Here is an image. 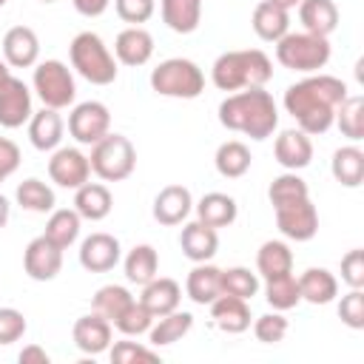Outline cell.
Segmentation results:
<instances>
[{"label":"cell","mask_w":364,"mask_h":364,"mask_svg":"<svg viewBox=\"0 0 364 364\" xmlns=\"http://www.w3.org/2000/svg\"><path fill=\"white\" fill-rule=\"evenodd\" d=\"M122 267H125V279L131 284H139L142 287V284H148L151 279L159 276L156 273L159 270V256H156V250L151 245H136V247L128 250Z\"/></svg>","instance_id":"cell-33"},{"label":"cell","mask_w":364,"mask_h":364,"mask_svg":"<svg viewBox=\"0 0 364 364\" xmlns=\"http://www.w3.org/2000/svg\"><path fill=\"white\" fill-rule=\"evenodd\" d=\"M296 9H299V20H301L304 31H310V34L330 37L338 26V9L333 0H301Z\"/></svg>","instance_id":"cell-26"},{"label":"cell","mask_w":364,"mask_h":364,"mask_svg":"<svg viewBox=\"0 0 364 364\" xmlns=\"http://www.w3.org/2000/svg\"><path fill=\"white\" fill-rule=\"evenodd\" d=\"M179 299H182V287L168 276H156L148 284H142V296H139V301L151 310L154 318L173 313L179 307Z\"/></svg>","instance_id":"cell-22"},{"label":"cell","mask_w":364,"mask_h":364,"mask_svg":"<svg viewBox=\"0 0 364 364\" xmlns=\"http://www.w3.org/2000/svg\"><path fill=\"white\" fill-rule=\"evenodd\" d=\"M193 208V196L185 185H165L154 199V219L159 225H179L188 219Z\"/></svg>","instance_id":"cell-19"},{"label":"cell","mask_w":364,"mask_h":364,"mask_svg":"<svg viewBox=\"0 0 364 364\" xmlns=\"http://www.w3.org/2000/svg\"><path fill=\"white\" fill-rule=\"evenodd\" d=\"M71 68L91 85H111L117 80V60L94 31H80L68 46Z\"/></svg>","instance_id":"cell-4"},{"label":"cell","mask_w":364,"mask_h":364,"mask_svg":"<svg viewBox=\"0 0 364 364\" xmlns=\"http://www.w3.org/2000/svg\"><path fill=\"white\" fill-rule=\"evenodd\" d=\"M347 97V82L333 74H310L284 91V108L307 136L327 134L336 119V108Z\"/></svg>","instance_id":"cell-1"},{"label":"cell","mask_w":364,"mask_h":364,"mask_svg":"<svg viewBox=\"0 0 364 364\" xmlns=\"http://www.w3.org/2000/svg\"><path fill=\"white\" fill-rule=\"evenodd\" d=\"M264 299L273 310H290L301 301V293H299V279L290 273H282V276H273V279H264Z\"/></svg>","instance_id":"cell-37"},{"label":"cell","mask_w":364,"mask_h":364,"mask_svg":"<svg viewBox=\"0 0 364 364\" xmlns=\"http://www.w3.org/2000/svg\"><path fill=\"white\" fill-rule=\"evenodd\" d=\"M341 282L350 287H364V250H347L341 256Z\"/></svg>","instance_id":"cell-49"},{"label":"cell","mask_w":364,"mask_h":364,"mask_svg":"<svg viewBox=\"0 0 364 364\" xmlns=\"http://www.w3.org/2000/svg\"><path fill=\"white\" fill-rule=\"evenodd\" d=\"M151 88L159 97L196 100L205 91V74H202V68L193 60L171 57V60H162L151 71Z\"/></svg>","instance_id":"cell-5"},{"label":"cell","mask_w":364,"mask_h":364,"mask_svg":"<svg viewBox=\"0 0 364 364\" xmlns=\"http://www.w3.org/2000/svg\"><path fill=\"white\" fill-rule=\"evenodd\" d=\"M63 128H65L63 117L54 108L43 105V111L31 114V119H28V139L37 151H54L63 139Z\"/></svg>","instance_id":"cell-28"},{"label":"cell","mask_w":364,"mask_h":364,"mask_svg":"<svg viewBox=\"0 0 364 364\" xmlns=\"http://www.w3.org/2000/svg\"><path fill=\"white\" fill-rule=\"evenodd\" d=\"M179 247L191 262H210L216 256V250H219V236H216L213 228H208V225H202L196 219V222H188L182 228Z\"/></svg>","instance_id":"cell-21"},{"label":"cell","mask_w":364,"mask_h":364,"mask_svg":"<svg viewBox=\"0 0 364 364\" xmlns=\"http://www.w3.org/2000/svg\"><path fill=\"white\" fill-rule=\"evenodd\" d=\"M162 23L176 34H191L202 20V0H159Z\"/></svg>","instance_id":"cell-29"},{"label":"cell","mask_w":364,"mask_h":364,"mask_svg":"<svg viewBox=\"0 0 364 364\" xmlns=\"http://www.w3.org/2000/svg\"><path fill=\"white\" fill-rule=\"evenodd\" d=\"M219 122L228 131L245 134L256 142L267 139L279 125V108L270 91L264 88H242L228 94L219 102Z\"/></svg>","instance_id":"cell-2"},{"label":"cell","mask_w":364,"mask_h":364,"mask_svg":"<svg viewBox=\"0 0 364 364\" xmlns=\"http://www.w3.org/2000/svg\"><path fill=\"white\" fill-rule=\"evenodd\" d=\"M80 225H82V216H80L74 208H57V210H51L43 236H48L57 247L65 250V247H71V245L77 242V236H80Z\"/></svg>","instance_id":"cell-35"},{"label":"cell","mask_w":364,"mask_h":364,"mask_svg":"<svg viewBox=\"0 0 364 364\" xmlns=\"http://www.w3.org/2000/svg\"><path fill=\"white\" fill-rule=\"evenodd\" d=\"M273 77V63L259 48L225 51L216 57L210 68V80L219 91H242V88H264Z\"/></svg>","instance_id":"cell-3"},{"label":"cell","mask_w":364,"mask_h":364,"mask_svg":"<svg viewBox=\"0 0 364 364\" xmlns=\"http://www.w3.org/2000/svg\"><path fill=\"white\" fill-rule=\"evenodd\" d=\"M31 91L28 85L9 74L3 82H0V125L3 128H20L23 122L31 119Z\"/></svg>","instance_id":"cell-13"},{"label":"cell","mask_w":364,"mask_h":364,"mask_svg":"<svg viewBox=\"0 0 364 364\" xmlns=\"http://www.w3.org/2000/svg\"><path fill=\"white\" fill-rule=\"evenodd\" d=\"M330 171L336 176V182H341L344 188H358L364 182V151L355 145H344L333 154Z\"/></svg>","instance_id":"cell-31"},{"label":"cell","mask_w":364,"mask_h":364,"mask_svg":"<svg viewBox=\"0 0 364 364\" xmlns=\"http://www.w3.org/2000/svg\"><path fill=\"white\" fill-rule=\"evenodd\" d=\"M111 208H114V196H111V191H108L105 185H100V182H85V185H80L77 193H74V210H77L82 219H88V222L105 219V216L111 213Z\"/></svg>","instance_id":"cell-27"},{"label":"cell","mask_w":364,"mask_h":364,"mask_svg":"<svg viewBox=\"0 0 364 364\" xmlns=\"http://www.w3.org/2000/svg\"><path fill=\"white\" fill-rule=\"evenodd\" d=\"M253 31L259 40L264 43H276L282 40L287 31H290V11L276 6L273 0H262L256 9H253V20H250Z\"/></svg>","instance_id":"cell-24"},{"label":"cell","mask_w":364,"mask_h":364,"mask_svg":"<svg viewBox=\"0 0 364 364\" xmlns=\"http://www.w3.org/2000/svg\"><path fill=\"white\" fill-rule=\"evenodd\" d=\"M273 210H276V225H279L282 236H287L293 242H310L318 233V210L310 202V196L282 205V208H273Z\"/></svg>","instance_id":"cell-10"},{"label":"cell","mask_w":364,"mask_h":364,"mask_svg":"<svg viewBox=\"0 0 364 364\" xmlns=\"http://www.w3.org/2000/svg\"><path fill=\"white\" fill-rule=\"evenodd\" d=\"M108 355L114 364H136V361H159V353L151 347H142L136 341H117L108 347Z\"/></svg>","instance_id":"cell-46"},{"label":"cell","mask_w":364,"mask_h":364,"mask_svg":"<svg viewBox=\"0 0 364 364\" xmlns=\"http://www.w3.org/2000/svg\"><path fill=\"white\" fill-rule=\"evenodd\" d=\"M71 3H74V9H77L82 17H100V14L108 9L111 0H71Z\"/></svg>","instance_id":"cell-51"},{"label":"cell","mask_w":364,"mask_h":364,"mask_svg":"<svg viewBox=\"0 0 364 364\" xmlns=\"http://www.w3.org/2000/svg\"><path fill=\"white\" fill-rule=\"evenodd\" d=\"M191 327H193V316L176 307L173 313L159 316V321L151 324L148 341H151L154 347H168V344H173V341H182V336H188Z\"/></svg>","instance_id":"cell-32"},{"label":"cell","mask_w":364,"mask_h":364,"mask_svg":"<svg viewBox=\"0 0 364 364\" xmlns=\"http://www.w3.org/2000/svg\"><path fill=\"white\" fill-rule=\"evenodd\" d=\"M253 336L262 344H279L287 336V318L282 316V310H273V313L259 316L253 321Z\"/></svg>","instance_id":"cell-44"},{"label":"cell","mask_w":364,"mask_h":364,"mask_svg":"<svg viewBox=\"0 0 364 364\" xmlns=\"http://www.w3.org/2000/svg\"><path fill=\"white\" fill-rule=\"evenodd\" d=\"M91 173H97L102 182H122L136 168V148L122 134H105L100 142L91 145Z\"/></svg>","instance_id":"cell-7"},{"label":"cell","mask_w":364,"mask_h":364,"mask_svg":"<svg viewBox=\"0 0 364 364\" xmlns=\"http://www.w3.org/2000/svg\"><path fill=\"white\" fill-rule=\"evenodd\" d=\"M213 165L216 171L225 176V179H239L250 171V151L245 142L239 139H228L216 148V156H213Z\"/></svg>","instance_id":"cell-34"},{"label":"cell","mask_w":364,"mask_h":364,"mask_svg":"<svg viewBox=\"0 0 364 364\" xmlns=\"http://www.w3.org/2000/svg\"><path fill=\"white\" fill-rule=\"evenodd\" d=\"M17 165H20V148L11 139L0 136V182L9 179L17 171Z\"/></svg>","instance_id":"cell-50"},{"label":"cell","mask_w":364,"mask_h":364,"mask_svg":"<svg viewBox=\"0 0 364 364\" xmlns=\"http://www.w3.org/2000/svg\"><path fill=\"white\" fill-rule=\"evenodd\" d=\"M299 293H301V301L330 304L338 293V282L327 267H307L299 276Z\"/></svg>","instance_id":"cell-30"},{"label":"cell","mask_w":364,"mask_h":364,"mask_svg":"<svg viewBox=\"0 0 364 364\" xmlns=\"http://www.w3.org/2000/svg\"><path fill=\"white\" fill-rule=\"evenodd\" d=\"M122 336H142V333H148L151 330V324H154V316H151V310L139 301V299H134L114 321H111Z\"/></svg>","instance_id":"cell-42"},{"label":"cell","mask_w":364,"mask_h":364,"mask_svg":"<svg viewBox=\"0 0 364 364\" xmlns=\"http://www.w3.org/2000/svg\"><path fill=\"white\" fill-rule=\"evenodd\" d=\"M74 344L80 353L85 355H100L111 347V321L102 318L100 313H88V316H80L74 321Z\"/></svg>","instance_id":"cell-16"},{"label":"cell","mask_w":364,"mask_h":364,"mask_svg":"<svg viewBox=\"0 0 364 364\" xmlns=\"http://www.w3.org/2000/svg\"><path fill=\"white\" fill-rule=\"evenodd\" d=\"M338 318L350 330H361L364 327V293H361V287H350V293L341 296V301H338Z\"/></svg>","instance_id":"cell-45"},{"label":"cell","mask_w":364,"mask_h":364,"mask_svg":"<svg viewBox=\"0 0 364 364\" xmlns=\"http://www.w3.org/2000/svg\"><path fill=\"white\" fill-rule=\"evenodd\" d=\"M23 270L34 282H51L63 270V247H57L48 236H37L26 245Z\"/></svg>","instance_id":"cell-12"},{"label":"cell","mask_w":364,"mask_h":364,"mask_svg":"<svg viewBox=\"0 0 364 364\" xmlns=\"http://www.w3.org/2000/svg\"><path fill=\"white\" fill-rule=\"evenodd\" d=\"M9 74H11V71H9V63H6V60H0V82H3Z\"/></svg>","instance_id":"cell-55"},{"label":"cell","mask_w":364,"mask_h":364,"mask_svg":"<svg viewBox=\"0 0 364 364\" xmlns=\"http://www.w3.org/2000/svg\"><path fill=\"white\" fill-rule=\"evenodd\" d=\"M14 199H17V205L23 210H31V213H48V210H54V191L46 182L34 179V176L31 179H23L17 185Z\"/></svg>","instance_id":"cell-39"},{"label":"cell","mask_w":364,"mask_h":364,"mask_svg":"<svg viewBox=\"0 0 364 364\" xmlns=\"http://www.w3.org/2000/svg\"><path fill=\"white\" fill-rule=\"evenodd\" d=\"M131 301H134V296H131L128 287H122V284H105V287H100L94 293V313H100L102 318L114 321Z\"/></svg>","instance_id":"cell-41"},{"label":"cell","mask_w":364,"mask_h":364,"mask_svg":"<svg viewBox=\"0 0 364 364\" xmlns=\"http://www.w3.org/2000/svg\"><path fill=\"white\" fill-rule=\"evenodd\" d=\"M48 361H51L48 353L37 344H28V347L20 350V364H48Z\"/></svg>","instance_id":"cell-52"},{"label":"cell","mask_w":364,"mask_h":364,"mask_svg":"<svg viewBox=\"0 0 364 364\" xmlns=\"http://www.w3.org/2000/svg\"><path fill=\"white\" fill-rule=\"evenodd\" d=\"M9 213H11V205H9V199L0 193V228H6V222H9Z\"/></svg>","instance_id":"cell-53"},{"label":"cell","mask_w":364,"mask_h":364,"mask_svg":"<svg viewBox=\"0 0 364 364\" xmlns=\"http://www.w3.org/2000/svg\"><path fill=\"white\" fill-rule=\"evenodd\" d=\"M276 60L290 71L313 74L327 65L330 43L327 37H318L310 31H287L282 40H276Z\"/></svg>","instance_id":"cell-6"},{"label":"cell","mask_w":364,"mask_h":364,"mask_svg":"<svg viewBox=\"0 0 364 364\" xmlns=\"http://www.w3.org/2000/svg\"><path fill=\"white\" fill-rule=\"evenodd\" d=\"M310 191H307V182L296 173V171H287L282 176H276L267 188V199L273 208H282V205H290V202H299V199H307Z\"/></svg>","instance_id":"cell-40"},{"label":"cell","mask_w":364,"mask_h":364,"mask_svg":"<svg viewBox=\"0 0 364 364\" xmlns=\"http://www.w3.org/2000/svg\"><path fill=\"white\" fill-rule=\"evenodd\" d=\"M40 3H54V0H40Z\"/></svg>","instance_id":"cell-57"},{"label":"cell","mask_w":364,"mask_h":364,"mask_svg":"<svg viewBox=\"0 0 364 364\" xmlns=\"http://www.w3.org/2000/svg\"><path fill=\"white\" fill-rule=\"evenodd\" d=\"M114 9L119 14V20L131 23V26H139V23L154 17L156 0H114Z\"/></svg>","instance_id":"cell-48"},{"label":"cell","mask_w":364,"mask_h":364,"mask_svg":"<svg viewBox=\"0 0 364 364\" xmlns=\"http://www.w3.org/2000/svg\"><path fill=\"white\" fill-rule=\"evenodd\" d=\"M273 3H276V6H282V9H287V11H290V9H296V6H299V3H301V0H273Z\"/></svg>","instance_id":"cell-54"},{"label":"cell","mask_w":364,"mask_h":364,"mask_svg":"<svg viewBox=\"0 0 364 364\" xmlns=\"http://www.w3.org/2000/svg\"><path fill=\"white\" fill-rule=\"evenodd\" d=\"M40 57V40L28 26H11L3 34V60L11 68H31Z\"/></svg>","instance_id":"cell-15"},{"label":"cell","mask_w":364,"mask_h":364,"mask_svg":"<svg viewBox=\"0 0 364 364\" xmlns=\"http://www.w3.org/2000/svg\"><path fill=\"white\" fill-rule=\"evenodd\" d=\"M48 176L51 182H57L60 188L77 191L80 185L88 182L91 176V162L80 148H54L51 159H48Z\"/></svg>","instance_id":"cell-11"},{"label":"cell","mask_w":364,"mask_h":364,"mask_svg":"<svg viewBox=\"0 0 364 364\" xmlns=\"http://www.w3.org/2000/svg\"><path fill=\"white\" fill-rule=\"evenodd\" d=\"M31 82H34V91L43 100V105L46 108H54V111L68 108L74 102V97H77L74 77H71L68 65L60 63V60H43V63H37Z\"/></svg>","instance_id":"cell-8"},{"label":"cell","mask_w":364,"mask_h":364,"mask_svg":"<svg viewBox=\"0 0 364 364\" xmlns=\"http://www.w3.org/2000/svg\"><path fill=\"white\" fill-rule=\"evenodd\" d=\"M336 125H338V131L347 136V139H353V142H358V139H364V97H344L341 100V105L336 108V119H333Z\"/></svg>","instance_id":"cell-38"},{"label":"cell","mask_w":364,"mask_h":364,"mask_svg":"<svg viewBox=\"0 0 364 364\" xmlns=\"http://www.w3.org/2000/svg\"><path fill=\"white\" fill-rule=\"evenodd\" d=\"M256 270L259 276L264 279H273V276H282V273H290L293 270V253L284 242L279 239H270L259 247L256 253Z\"/></svg>","instance_id":"cell-36"},{"label":"cell","mask_w":364,"mask_h":364,"mask_svg":"<svg viewBox=\"0 0 364 364\" xmlns=\"http://www.w3.org/2000/svg\"><path fill=\"white\" fill-rule=\"evenodd\" d=\"M6 3H9V0H0V9H3V6H6Z\"/></svg>","instance_id":"cell-56"},{"label":"cell","mask_w":364,"mask_h":364,"mask_svg":"<svg viewBox=\"0 0 364 364\" xmlns=\"http://www.w3.org/2000/svg\"><path fill=\"white\" fill-rule=\"evenodd\" d=\"M119 239L111 236V233H91L82 239L80 245V264L88 270V273H108L117 267L119 262Z\"/></svg>","instance_id":"cell-14"},{"label":"cell","mask_w":364,"mask_h":364,"mask_svg":"<svg viewBox=\"0 0 364 364\" xmlns=\"http://www.w3.org/2000/svg\"><path fill=\"white\" fill-rule=\"evenodd\" d=\"M26 316L14 307H0V347L14 344L26 336Z\"/></svg>","instance_id":"cell-47"},{"label":"cell","mask_w":364,"mask_h":364,"mask_svg":"<svg viewBox=\"0 0 364 364\" xmlns=\"http://www.w3.org/2000/svg\"><path fill=\"white\" fill-rule=\"evenodd\" d=\"M273 154H276V162L287 171H301L310 165L313 159V142L310 136L301 131V128H287L276 136V145H273Z\"/></svg>","instance_id":"cell-17"},{"label":"cell","mask_w":364,"mask_h":364,"mask_svg":"<svg viewBox=\"0 0 364 364\" xmlns=\"http://www.w3.org/2000/svg\"><path fill=\"white\" fill-rule=\"evenodd\" d=\"M185 293L193 304H210L222 296V270L210 262H196V267L185 279Z\"/></svg>","instance_id":"cell-20"},{"label":"cell","mask_w":364,"mask_h":364,"mask_svg":"<svg viewBox=\"0 0 364 364\" xmlns=\"http://www.w3.org/2000/svg\"><path fill=\"white\" fill-rule=\"evenodd\" d=\"M222 293L247 301L259 293V276L250 273L247 267H228V270H222Z\"/></svg>","instance_id":"cell-43"},{"label":"cell","mask_w":364,"mask_h":364,"mask_svg":"<svg viewBox=\"0 0 364 364\" xmlns=\"http://www.w3.org/2000/svg\"><path fill=\"white\" fill-rule=\"evenodd\" d=\"M236 216H239V205H236V199L228 196V193L210 191V193H205V196L196 202V219H199L202 225L213 228V230L233 225Z\"/></svg>","instance_id":"cell-25"},{"label":"cell","mask_w":364,"mask_h":364,"mask_svg":"<svg viewBox=\"0 0 364 364\" xmlns=\"http://www.w3.org/2000/svg\"><path fill=\"white\" fill-rule=\"evenodd\" d=\"M114 54H117V60L122 65H131V68L145 65L151 60V54H154V37H151V31H145L142 26L122 28L117 34V40H114Z\"/></svg>","instance_id":"cell-18"},{"label":"cell","mask_w":364,"mask_h":364,"mask_svg":"<svg viewBox=\"0 0 364 364\" xmlns=\"http://www.w3.org/2000/svg\"><path fill=\"white\" fill-rule=\"evenodd\" d=\"M210 318L222 333H245L250 327V307L245 299L228 296L222 293L219 299H213L210 304Z\"/></svg>","instance_id":"cell-23"},{"label":"cell","mask_w":364,"mask_h":364,"mask_svg":"<svg viewBox=\"0 0 364 364\" xmlns=\"http://www.w3.org/2000/svg\"><path fill=\"white\" fill-rule=\"evenodd\" d=\"M111 131V111L108 105L88 100L74 105V111L68 114V134L80 142V145H94L100 142L105 134Z\"/></svg>","instance_id":"cell-9"}]
</instances>
